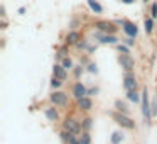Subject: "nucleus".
I'll list each match as a JSON object with an SVG mask.
<instances>
[{"mask_svg":"<svg viewBox=\"0 0 157 144\" xmlns=\"http://www.w3.org/2000/svg\"><path fill=\"white\" fill-rule=\"evenodd\" d=\"M147 88H144V92H142V114H144V117H145V120L149 122L150 120V117H152V109L149 107V100H147Z\"/></svg>","mask_w":157,"mask_h":144,"instance_id":"nucleus-1","label":"nucleus"},{"mask_svg":"<svg viewBox=\"0 0 157 144\" xmlns=\"http://www.w3.org/2000/svg\"><path fill=\"white\" fill-rule=\"evenodd\" d=\"M64 129L68 130V132L75 134V136L81 132V126H79V122H76L75 119H66V122H64Z\"/></svg>","mask_w":157,"mask_h":144,"instance_id":"nucleus-2","label":"nucleus"},{"mask_svg":"<svg viewBox=\"0 0 157 144\" xmlns=\"http://www.w3.org/2000/svg\"><path fill=\"white\" fill-rule=\"evenodd\" d=\"M123 86H125L127 92H132V90H135V86H137V80H135V76H133L130 71L127 73L125 78H123Z\"/></svg>","mask_w":157,"mask_h":144,"instance_id":"nucleus-3","label":"nucleus"},{"mask_svg":"<svg viewBox=\"0 0 157 144\" xmlns=\"http://www.w3.org/2000/svg\"><path fill=\"white\" fill-rule=\"evenodd\" d=\"M113 119L117 120V124H120V126L127 127V129H132V127H133V122L125 115V114H122V115H120V114H113Z\"/></svg>","mask_w":157,"mask_h":144,"instance_id":"nucleus-4","label":"nucleus"},{"mask_svg":"<svg viewBox=\"0 0 157 144\" xmlns=\"http://www.w3.org/2000/svg\"><path fill=\"white\" fill-rule=\"evenodd\" d=\"M51 102L54 103V105H66L68 103V95L63 92H56L51 95Z\"/></svg>","mask_w":157,"mask_h":144,"instance_id":"nucleus-5","label":"nucleus"},{"mask_svg":"<svg viewBox=\"0 0 157 144\" xmlns=\"http://www.w3.org/2000/svg\"><path fill=\"white\" fill-rule=\"evenodd\" d=\"M120 65H122V68H125L127 71H132L133 66H135V63H133V59L130 58L128 54H122L120 56Z\"/></svg>","mask_w":157,"mask_h":144,"instance_id":"nucleus-6","label":"nucleus"},{"mask_svg":"<svg viewBox=\"0 0 157 144\" xmlns=\"http://www.w3.org/2000/svg\"><path fill=\"white\" fill-rule=\"evenodd\" d=\"M86 93H88V92H86V88H85V85H83V83H76V85L73 86V95H75L78 100L85 98Z\"/></svg>","mask_w":157,"mask_h":144,"instance_id":"nucleus-7","label":"nucleus"},{"mask_svg":"<svg viewBox=\"0 0 157 144\" xmlns=\"http://www.w3.org/2000/svg\"><path fill=\"white\" fill-rule=\"evenodd\" d=\"M123 31L128 34V38H135L137 32H139V31H137V27L132 24V22H123Z\"/></svg>","mask_w":157,"mask_h":144,"instance_id":"nucleus-8","label":"nucleus"},{"mask_svg":"<svg viewBox=\"0 0 157 144\" xmlns=\"http://www.w3.org/2000/svg\"><path fill=\"white\" fill-rule=\"evenodd\" d=\"M98 29L103 32H115L117 31V27L112 22H98Z\"/></svg>","mask_w":157,"mask_h":144,"instance_id":"nucleus-9","label":"nucleus"},{"mask_svg":"<svg viewBox=\"0 0 157 144\" xmlns=\"http://www.w3.org/2000/svg\"><path fill=\"white\" fill-rule=\"evenodd\" d=\"M52 73H54V76H56V78H59V80H64L66 78V70L63 68L61 65H54Z\"/></svg>","mask_w":157,"mask_h":144,"instance_id":"nucleus-10","label":"nucleus"},{"mask_svg":"<svg viewBox=\"0 0 157 144\" xmlns=\"http://www.w3.org/2000/svg\"><path fill=\"white\" fill-rule=\"evenodd\" d=\"M61 136H63V139H64L68 144H79V141H76V136H75V134L68 132V130H66V132H63Z\"/></svg>","mask_w":157,"mask_h":144,"instance_id":"nucleus-11","label":"nucleus"},{"mask_svg":"<svg viewBox=\"0 0 157 144\" xmlns=\"http://www.w3.org/2000/svg\"><path fill=\"white\" fill-rule=\"evenodd\" d=\"M78 107H79L81 110H90V109H91V100L85 97V98L78 100Z\"/></svg>","mask_w":157,"mask_h":144,"instance_id":"nucleus-12","label":"nucleus"},{"mask_svg":"<svg viewBox=\"0 0 157 144\" xmlns=\"http://www.w3.org/2000/svg\"><path fill=\"white\" fill-rule=\"evenodd\" d=\"M88 5H90V9H91V10H95L96 14H101V5L98 4V2H95V0H88Z\"/></svg>","mask_w":157,"mask_h":144,"instance_id":"nucleus-13","label":"nucleus"},{"mask_svg":"<svg viewBox=\"0 0 157 144\" xmlns=\"http://www.w3.org/2000/svg\"><path fill=\"white\" fill-rule=\"evenodd\" d=\"M122 139H123V134L122 132H113V136H112V142L113 144H120V142H122Z\"/></svg>","mask_w":157,"mask_h":144,"instance_id":"nucleus-14","label":"nucleus"},{"mask_svg":"<svg viewBox=\"0 0 157 144\" xmlns=\"http://www.w3.org/2000/svg\"><path fill=\"white\" fill-rule=\"evenodd\" d=\"M127 97H128V100H132V102H139V98H140V97H139V93H137L135 92V90H132V92H127Z\"/></svg>","mask_w":157,"mask_h":144,"instance_id":"nucleus-15","label":"nucleus"},{"mask_svg":"<svg viewBox=\"0 0 157 144\" xmlns=\"http://www.w3.org/2000/svg\"><path fill=\"white\" fill-rule=\"evenodd\" d=\"M46 117H48L49 120H56V119H58V114H56V110L48 109V110H46Z\"/></svg>","mask_w":157,"mask_h":144,"instance_id":"nucleus-16","label":"nucleus"},{"mask_svg":"<svg viewBox=\"0 0 157 144\" xmlns=\"http://www.w3.org/2000/svg\"><path fill=\"white\" fill-rule=\"evenodd\" d=\"M78 39H79L78 32H69V34H68V42H69V44H73V42H76Z\"/></svg>","mask_w":157,"mask_h":144,"instance_id":"nucleus-17","label":"nucleus"},{"mask_svg":"<svg viewBox=\"0 0 157 144\" xmlns=\"http://www.w3.org/2000/svg\"><path fill=\"white\" fill-rule=\"evenodd\" d=\"M98 39L101 42H117V39L113 36H98Z\"/></svg>","mask_w":157,"mask_h":144,"instance_id":"nucleus-18","label":"nucleus"},{"mask_svg":"<svg viewBox=\"0 0 157 144\" xmlns=\"http://www.w3.org/2000/svg\"><path fill=\"white\" fill-rule=\"evenodd\" d=\"M115 105H117V109H118V110H120V112H122V114H128V109H127V105H125V103H122V102H120V100H118V102L115 103Z\"/></svg>","mask_w":157,"mask_h":144,"instance_id":"nucleus-19","label":"nucleus"},{"mask_svg":"<svg viewBox=\"0 0 157 144\" xmlns=\"http://www.w3.org/2000/svg\"><path fill=\"white\" fill-rule=\"evenodd\" d=\"M152 29H154L152 19H147V21H145V32H152Z\"/></svg>","mask_w":157,"mask_h":144,"instance_id":"nucleus-20","label":"nucleus"},{"mask_svg":"<svg viewBox=\"0 0 157 144\" xmlns=\"http://www.w3.org/2000/svg\"><path fill=\"white\" fill-rule=\"evenodd\" d=\"M51 86H52V88H59V86H61V80L56 78V76H52V80H51Z\"/></svg>","mask_w":157,"mask_h":144,"instance_id":"nucleus-21","label":"nucleus"},{"mask_svg":"<svg viewBox=\"0 0 157 144\" xmlns=\"http://www.w3.org/2000/svg\"><path fill=\"white\" fill-rule=\"evenodd\" d=\"M79 144H90V134H83L81 137H79Z\"/></svg>","mask_w":157,"mask_h":144,"instance_id":"nucleus-22","label":"nucleus"},{"mask_svg":"<svg viewBox=\"0 0 157 144\" xmlns=\"http://www.w3.org/2000/svg\"><path fill=\"white\" fill-rule=\"evenodd\" d=\"M152 115H157V95H154L152 100Z\"/></svg>","mask_w":157,"mask_h":144,"instance_id":"nucleus-23","label":"nucleus"},{"mask_svg":"<svg viewBox=\"0 0 157 144\" xmlns=\"http://www.w3.org/2000/svg\"><path fill=\"white\" fill-rule=\"evenodd\" d=\"M71 65H73L71 59H68V58L63 59V68H64V70H69V68H71Z\"/></svg>","mask_w":157,"mask_h":144,"instance_id":"nucleus-24","label":"nucleus"},{"mask_svg":"<svg viewBox=\"0 0 157 144\" xmlns=\"http://www.w3.org/2000/svg\"><path fill=\"white\" fill-rule=\"evenodd\" d=\"M83 127L88 130L90 127H91V119H85V120H83Z\"/></svg>","mask_w":157,"mask_h":144,"instance_id":"nucleus-25","label":"nucleus"},{"mask_svg":"<svg viewBox=\"0 0 157 144\" xmlns=\"http://www.w3.org/2000/svg\"><path fill=\"white\" fill-rule=\"evenodd\" d=\"M118 49H120V53H123V54H128V48H127V46H122V44H120Z\"/></svg>","mask_w":157,"mask_h":144,"instance_id":"nucleus-26","label":"nucleus"},{"mask_svg":"<svg viewBox=\"0 0 157 144\" xmlns=\"http://www.w3.org/2000/svg\"><path fill=\"white\" fill-rule=\"evenodd\" d=\"M152 17H157V4L152 5Z\"/></svg>","mask_w":157,"mask_h":144,"instance_id":"nucleus-27","label":"nucleus"},{"mask_svg":"<svg viewBox=\"0 0 157 144\" xmlns=\"http://www.w3.org/2000/svg\"><path fill=\"white\" fill-rule=\"evenodd\" d=\"M125 42H127V46H132V44H133V41H132V38H128V39H125Z\"/></svg>","mask_w":157,"mask_h":144,"instance_id":"nucleus-28","label":"nucleus"},{"mask_svg":"<svg viewBox=\"0 0 157 144\" xmlns=\"http://www.w3.org/2000/svg\"><path fill=\"white\" fill-rule=\"evenodd\" d=\"M90 71H96V65H91V66H90Z\"/></svg>","mask_w":157,"mask_h":144,"instance_id":"nucleus-29","label":"nucleus"},{"mask_svg":"<svg viewBox=\"0 0 157 144\" xmlns=\"http://www.w3.org/2000/svg\"><path fill=\"white\" fill-rule=\"evenodd\" d=\"M122 2H123V4H132L133 0H122Z\"/></svg>","mask_w":157,"mask_h":144,"instance_id":"nucleus-30","label":"nucleus"},{"mask_svg":"<svg viewBox=\"0 0 157 144\" xmlns=\"http://www.w3.org/2000/svg\"><path fill=\"white\" fill-rule=\"evenodd\" d=\"M144 2H149V0H144Z\"/></svg>","mask_w":157,"mask_h":144,"instance_id":"nucleus-31","label":"nucleus"}]
</instances>
